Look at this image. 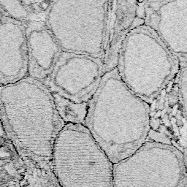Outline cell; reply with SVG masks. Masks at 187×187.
<instances>
[{
	"label": "cell",
	"instance_id": "cell-9",
	"mask_svg": "<svg viewBox=\"0 0 187 187\" xmlns=\"http://www.w3.org/2000/svg\"><path fill=\"white\" fill-rule=\"evenodd\" d=\"M158 135V142L172 146L186 157V112L179 100L177 76L150 104L147 141H154Z\"/></svg>",
	"mask_w": 187,
	"mask_h": 187
},
{
	"label": "cell",
	"instance_id": "cell-5",
	"mask_svg": "<svg viewBox=\"0 0 187 187\" xmlns=\"http://www.w3.org/2000/svg\"><path fill=\"white\" fill-rule=\"evenodd\" d=\"M109 1H52L45 24L64 52L102 58Z\"/></svg>",
	"mask_w": 187,
	"mask_h": 187
},
{
	"label": "cell",
	"instance_id": "cell-6",
	"mask_svg": "<svg viewBox=\"0 0 187 187\" xmlns=\"http://www.w3.org/2000/svg\"><path fill=\"white\" fill-rule=\"evenodd\" d=\"M113 187H186V157L176 148L146 141L113 165Z\"/></svg>",
	"mask_w": 187,
	"mask_h": 187
},
{
	"label": "cell",
	"instance_id": "cell-8",
	"mask_svg": "<svg viewBox=\"0 0 187 187\" xmlns=\"http://www.w3.org/2000/svg\"><path fill=\"white\" fill-rule=\"evenodd\" d=\"M137 17L157 34L180 66L186 65L187 0L138 2Z\"/></svg>",
	"mask_w": 187,
	"mask_h": 187
},
{
	"label": "cell",
	"instance_id": "cell-4",
	"mask_svg": "<svg viewBox=\"0 0 187 187\" xmlns=\"http://www.w3.org/2000/svg\"><path fill=\"white\" fill-rule=\"evenodd\" d=\"M113 165L83 124L62 128L52 153V170L61 187H113Z\"/></svg>",
	"mask_w": 187,
	"mask_h": 187
},
{
	"label": "cell",
	"instance_id": "cell-7",
	"mask_svg": "<svg viewBox=\"0 0 187 187\" xmlns=\"http://www.w3.org/2000/svg\"><path fill=\"white\" fill-rule=\"evenodd\" d=\"M105 73L101 59L62 51L46 86L51 93L75 103H88Z\"/></svg>",
	"mask_w": 187,
	"mask_h": 187
},
{
	"label": "cell",
	"instance_id": "cell-3",
	"mask_svg": "<svg viewBox=\"0 0 187 187\" xmlns=\"http://www.w3.org/2000/svg\"><path fill=\"white\" fill-rule=\"evenodd\" d=\"M19 91L18 137L28 169L38 175L53 172V146L66 124L45 83L30 78L20 83Z\"/></svg>",
	"mask_w": 187,
	"mask_h": 187
},
{
	"label": "cell",
	"instance_id": "cell-13",
	"mask_svg": "<svg viewBox=\"0 0 187 187\" xmlns=\"http://www.w3.org/2000/svg\"><path fill=\"white\" fill-rule=\"evenodd\" d=\"M187 67L186 65H181L177 75L178 91L180 102L183 108L186 112V96H187Z\"/></svg>",
	"mask_w": 187,
	"mask_h": 187
},
{
	"label": "cell",
	"instance_id": "cell-2",
	"mask_svg": "<svg viewBox=\"0 0 187 187\" xmlns=\"http://www.w3.org/2000/svg\"><path fill=\"white\" fill-rule=\"evenodd\" d=\"M116 69L124 84L150 105L175 78L180 64L157 34L140 22L123 41Z\"/></svg>",
	"mask_w": 187,
	"mask_h": 187
},
{
	"label": "cell",
	"instance_id": "cell-11",
	"mask_svg": "<svg viewBox=\"0 0 187 187\" xmlns=\"http://www.w3.org/2000/svg\"><path fill=\"white\" fill-rule=\"evenodd\" d=\"M28 66L33 78L46 85L52 70L62 53L61 47L45 22L36 20L26 29Z\"/></svg>",
	"mask_w": 187,
	"mask_h": 187
},
{
	"label": "cell",
	"instance_id": "cell-1",
	"mask_svg": "<svg viewBox=\"0 0 187 187\" xmlns=\"http://www.w3.org/2000/svg\"><path fill=\"white\" fill-rule=\"evenodd\" d=\"M84 126L116 164L147 141L150 131V105L124 84L116 67L102 76L88 103Z\"/></svg>",
	"mask_w": 187,
	"mask_h": 187
},
{
	"label": "cell",
	"instance_id": "cell-12",
	"mask_svg": "<svg viewBox=\"0 0 187 187\" xmlns=\"http://www.w3.org/2000/svg\"><path fill=\"white\" fill-rule=\"evenodd\" d=\"M52 95L56 110L65 124H84L88 103H75L56 94Z\"/></svg>",
	"mask_w": 187,
	"mask_h": 187
},
{
	"label": "cell",
	"instance_id": "cell-10",
	"mask_svg": "<svg viewBox=\"0 0 187 187\" xmlns=\"http://www.w3.org/2000/svg\"><path fill=\"white\" fill-rule=\"evenodd\" d=\"M136 1H109L102 61L105 72L116 67L122 42L132 28L142 22L137 17Z\"/></svg>",
	"mask_w": 187,
	"mask_h": 187
}]
</instances>
